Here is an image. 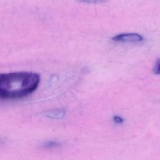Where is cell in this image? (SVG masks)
<instances>
[{
	"mask_svg": "<svg viewBox=\"0 0 160 160\" xmlns=\"http://www.w3.org/2000/svg\"><path fill=\"white\" fill-rule=\"evenodd\" d=\"M40 76L29 71L2 73L0 76V97L2 100L22 99L34 92L40 83Z\"/></svg>",
	"mask_w": 160,
	"mask_h": 160,
	"instance_id": "1",
	"label": "cell"
},
{
	"mask_svg": "<svg viewBox=\"0 0 160 160\" xmlns=\"http://www.w3.org/2000/svg\"><path fill=\"white\" fill-rule=\"evenodd\" d=\"M112 40L119 42H136L143 40V37L138 33H122L113 36Z\"/></svg>",
	"mask_w": 160,
	"mask_h": 160,
	"instance_id": "2",
	"label": "cell"
},
{
	"mask_svg": "<svg viewBox=\"0 0 160 160\" xmlns=\"http://www.w3.org/2000/svg\"><path fill=\"white\" fill-rule=\"evenodd\" d=\"M42 114L43 116L50 119H61L64 117L66 112L64 109H52L44 112Z\"/></svg>",
	"mask_w": 160,
	"mask_h": 160,
	"instance_id": "3",
	"label": "cell"
},
{
	"mask_svg": "<svg viewBox=\"0 0 160 160\" xmlns=\"http://www.w3.org/2000/svg\"><path fill=\"white\" fill-rule=\"evenodd\" d=\"M61 146V143L60 142L57 141H54V140H50V141H47L42 142L41 145V147L43 149H49L57 148L60 147Z\"/></svg>",
	"mask_w": 160,
	"mask_h": 160,
	"instance_id": "4",
	"label": "cell"
},
{
	"mask_svg": "<svg viewBox=\"0 0 160 160\" xmlns=\"http://www.w3.org/2000/svg\"><path fill=\"white\" fill-rule=\"evenodd\" d=\"M154 73L155 74H160V59L158 60V61L156 63V65L154 66V68L153 69Z\"/></svg>",
	"mask_w": 160,
	"mask_h": 160,
	"instance_id": "5",
	"label": "cell"
},
{
	"mask_svg": "<svg viewBox=\"0 0 160 160\" xmlns=\"http://www.w3.org/2000/svg\"><path fill=\"white\" fill-rule=\"evenodd\" d=\"M112 120L116 124H122L124 122V119L119 116H114Z\"/></svg>",
	"mask_w": 160,
	"mask_h": 160,
	"instance_id": "6",
	"label": "cell"
}]
</instances>
